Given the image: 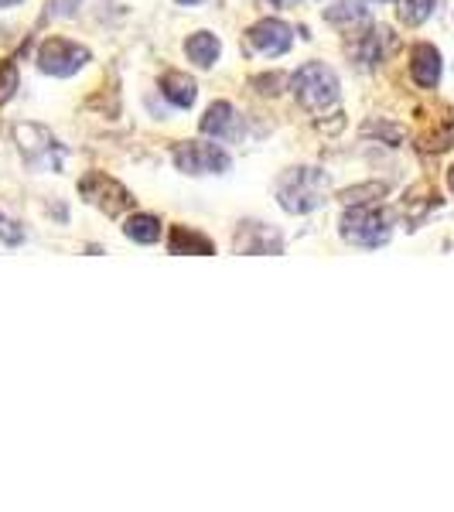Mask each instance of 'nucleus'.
Segmentation results:
<instances>
[{
  "label": "nucleus",
  "mask_w": 454,
  "mask_h": 512,
  "mask_svg": "<svg viewBox=\"0 0 454 512\" xmlns=\"http://www.w3.org/2000/svg\"><path fill=\"white\" fill-rule=\"evenodd\" d=\"M294 96L304 110H325L338 99V79L332 69H325L321 62H308L304 69H297L294 76Z\"/></svg>",
  "instance_id": "nucleus-1"
},
{
  "label": "nucleus",
  "mask_w": 454,
  "mask_h": 512,
  "mask_svg": "<svg viewBox=\"0 0 454 512\" xmlns=\"http://www.w3.org/2000/svg\"><path fill=\"white\" fill-rule=\"evenodd\" d=\"M14 137H18L21 144V154L24 161L31 164V168H41V171H59V164L65 158L62 144L48 134L45 127H38V123H24V127L14 130Z\"/></svg>",
  "instance_id": "nucleus-2"
},
{
  "label": "nucleus",
  "mask_w": 454,
  "mask_h": 512,
  "mask_svg": "<svg viewBox=\"0 0 454 512\" xmlns=\"http://www.w3.org/2000/svg\"><path fill=\"white\" fill-rule=\"evenodd\" d=\"M321 192H325V175L315 168H301L280 185V205L287 212H311L321 205Z\"/></svg>",
  "instance_id": "nucleus-3"
},
{
  "label": "nucleus",
  "mask_w": 454,
  "mask_h": 512,
  "mask_svg": "<svg viewBox=\"0 0 454 512\" xmlns=\"http://www.w3.org/2000/svg\"><path fill=\"white\" fill-rule=\"evenodd\" d=\"M342 236L356 246L376 250V246H383L390 239V222L376 209H352L342 216Z\"/></svg>",
  "instance_id": "nucleus-4"
},
{
  "label": "nucleus",
  "mask_w": 454,
  "mask_h": 512,
  "mask_svg": "<svg viewBox=\"0 0 454 512\" xmlns=\"http://www.w3.org/2000/svg\"><path fill=\"white\" fill-rule=\"evenodd\" d=\"M89 62V52L82 45H72V41L65 38H48L45 45H41L38 52V65L41 72H48V76H76L82 65Z\"/></svg>",
  "instance_id": "nucleus-5"
},
{
  "label": "nucleus",
  "mask_w": 454,
  "mask_h": 512,
  "mask_svg": "<svg viewBox=\"0 0 454 512\" xmlns=\"http://www.w3.org/2000/svg\"><path fill=\"white\" fill-rule=\"evenodd\" d=\"M175 164L178 171H188V175H216V171L229 168V154L216 144L188 140V144L175 147Z\"/></svg>",
  "instance_id": "nucleus-6"
},
{
  "label": "nucleus",
  "mask_w": 454,
  "mask_h": 512,
  "mask_svg": "<svg viewBox=\"0 0 454 512\" xmlns=\"http://www.w3.org/2000/svg\"><path fill=\"white\" fill-rule=\"evenodd\" d=\"M79 192L86 195L93 205H99L106 216H117V212H123V209H130V205H134V198H130L127 188L117 185L113 178L99 175V171H93V175H86V178L79 181Z\"/></svg>",
  "instance_id": "nucleus-7"
},
{
  "label": "nucleus",
  "mask_w": 454,
  "mask_h": 512,
  "mask_svg": "<svg viewBox=\"0 0 454 512\" xmlns=\"http://www.w3.org/2000/svg\"><path fill=\"white\" fill-rule=\"evenodd\" d=\"M250 45L257 48L260 55H270V59H277V55H284L287 48H291V28H287L284 21H260V24H253L250 28Z\"/></svg>",
  "instance_id": "nucleus-8"
},
{
  "label": "nucleus",
  "mask_w": 454,
  "mask_h": 512,
  "mask_svg": "<svg viewBox=\"0 0 454 512\" xmlns=\"http://www.w3.org/2000/svg\"><path fill=\"white\" fill-rule=\"evenodd\" d=\"M410 72H414V79L420 86H437V79H441V55H437V48L431 45H417L414 48V65H410Z\"/></svg>",
  "instance_id": "nucleus-9"
},
{
  "label": "nucleus",
  "mask_w": 454,
  "mask_h": 512,
  "mask_svg": "<svg viewBox=\"0 0 454 512\" xmlns=\"http://www.w3.org/2000/svg\"><path fill=\"white\" fill-rule=\"evenodd\" d=\"M202 130L212 137H229L236 130V110L229 103H212L202 117Z\"/></svg>",
  "instance_id": "nucleus-10"
},
{
  "label": "nucleus",
  "mask_w": 454,
  "mask_h": 512,
  "mask_svg": "<svg viewBox=\"0 0 454 512\" xmlns=\"http://www.w3.org/2000/svg\"><path fill=\"white\" fill-rule=\"evenodd\" d=\"M185 52H188V59H192L195 65L209 69V65L219 59V38H216V35H209V31H198V35L188 38Z\"/></svg>",
  "instance_id": "nucleus-11"
},
{
  "label": "nucleus",
  "mask_w": 454,
  "mask_h": 512,
  "mask_svg": "<svg viewBox=\"0 0 454 512\" xmlns=\"http://www.w3.org/2000/svg\"><path fill=\"white\" fill-rule=\"evenodd\" d=\"M161 89H164V96H168L171 103L181 106V110H188V106L195 103V96H198L195 82L188 79V76H181V72H171V76H164Z\"/></svg>",
  "instance_id": "nucleus-12"
},
{
  "label": "nucleus",
  "mask_w": 454,
  "mask_h": 512,
  "mask_svg": "<svg viewBox=\"0 0 454 512\" xmlns=\"http://www.w3.org/2000/svg\"><path fill=\"white\" fill-rule=\"evenodd\" d=\"M123 233L134 239V243H158V239H161V222L154 216H130L127 226H123Z\"/></svg>",
  "instance_id": "nucleus-13"
},
{
  "label": "nucleus",
  "mask_w": 454,
  "mask_h": 512,
  "mask_svg": "<svg viewBox=\"0 0 454 512\" xmlns=\"http://www.w3.org/2000/svg\"><path fill=\"white\" fill-rule=\"evenodd\" d=\"M171 253H185V250H192L198 256H209L212 253V243L205 236H198V233H185V229H175L171 233Z\"/></svg>",
  "instance_id": "nucleus-14"
},
{
  "label": "nucleus",
  "mask_w": 454,
  "mask_h": 512,
  "mask_svg": "<svg viewBox=\"0 0 454 512\" xmlns=\"http://www.w3.org/2000/svg\"><path fill=\"white\" fill-rule=\"evenodd\" d=\"M400 18L407 21V24H420V21H427L431 18V11H434V0H400Z\"/></svg>",
  "instance_id": "nucleus-15"
},
{
  "label": "nucleus",
  "mask_w": 454,
  "mask_h": 512,
  "mask_svg": "<svg viewBox=\"0 0 454 512\" xmlns=\"http://www.w3.org/2000/svg\"><path fill=\"white\" fill-rule=\"evenodd\" d=\"M14 89H18V69H14V62H4L0 65V106L14 96Z\"/></svg>",
  "instance_id": "nucleus-16"
},
{
  "label": "nucleus",
  "mask_w": 454,
  "mask_h": 512,
  "mask_svg": "<svg viewBox=\"0 0 454 512\" xmlns=\"http://www.w3.org/2000/svg\"><path fill=\"white\" fill-rule=\"evenodd\" d=\"M328 21L332 24H342V21H362V7L359 4H338L328 11Z\"/></svg>",
  "instance_id": "nucleus-17"
},
{
  "label": "nucleus",
  "mask_w": 454,
  "mask_h": 512,
  "mask_svg": "<svg viewBox=\"0 0 454 512\" xmlns=\"http://www.w3.org/2000/svg\"><path fill=\"white\" fill-rule=\"evenodd\" d=\"M0 239H4V243H21V239H24V229H18V226H14V222L11 219H4V216H0Z\"/></svg>",
  "instance_id": "nucleus-18"
},
{
  "label": "nucleus",
  "mask_w": 454,
  "mask_h": 512,
  "mask_svg": "<svg viewBox=\"0 0 454 512\" xmlns=\"http://www.w3.org/2000/svg\"><path fill=\"white\" fill-rule=\"evenodd\" d=\"M14 4H21V0H0V7H14Z\"/></svg>",
  "instance_id": "nucleus-19"
},
{
  "label": "nucleus",
  "mask_w": 454,
  "mask_h": 512,
  "mask_svg": "<svg viewBox=\"0 0 454 512\" xmlns=\"http://www.w3.org/2000/svg\"><path fill=\"white\" fill-rule=\"evenodd\" d=\"M178 4H188V7H192V4H202V0H178Z\"/></svg>",
  "instance_id": "nucleus-20"
},
{
  "label": "nucleus",
  "mask_w": 454,
  "mask_h": 512,
  "mask_svg": "<svg viewBox=\"0 0 454 512\" xmlns=\"http://www.w3.org/2000/svg\"><path fill=\"white\" fill-rule=\"evenodd\" d=\"M448 185H451V192H454V168H451V175H448Z\"/></svg>",
  "instance_id": "nucleus-21"
}]
</instances>
